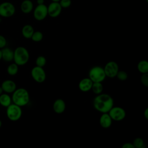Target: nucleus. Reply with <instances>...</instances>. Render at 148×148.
<instances>
[{"instance_id": "1", "label": "nucleus", "mask_w": 148, "mask_h": 148, "mask_svg": "<svg viewBox=\"0 0 148 148\" xmlns=\"http://www.w3.org/2000/svg\"><path fill=\"white\" fill-rule=\"evenodd\" d=\"M92 103L94 109L101 113H108L114 106L113 98L110 95L102 92L96 95Z\"/></svg>"}, {"instance_id": "2", "label": "nucleus", "mask_w": 148, "mask_h": 148, "mask_svg": "<svg viewBox=\"0 0 148 148\" xmlns=\"http://www.w3.org/2000/svg\"><path fill=\"white\" fill-rule=\"evenodd\" d=\"M29 92L24 88H16L12 93V101L13 103L21 107L27 105L29 103Z\"/></svg>"}, {"instance_id": "3", "label": "nucleus", "mask_w": 148, "mask_h": 148, "mask_svg": "<svg viewBox=\"0 0 148 148\" xmlns=\"http://www.w3.org/2000/svg\"><path fill=\"white\" fill-rule=\"evenodd\" d=\"M29 54L28 50L23 46H18L14 50L13 61L18 66L25 65L29 61Z\"/></svg>"}, {"instance_id": "4", "label": "nucleus", "mask_w": 148, "mask_h": 148, "mask_svg": "<svg viewBox=\"0 0 148 148\" xmlns=\"http://www.w3.org/2000/svg\"><path fill=\"white\" fill-rule=\"evenodd\" d=\"M88 77L92 82L102 83L106 76L103 68L100 66H94L90 69L88 72Z\"/></svg>"}, {"instance_id": "5", "label": "nucleus", "mask_w": 148, "mask_h": 148, "mask_svg": "<svg viewBox=\"0 0 148 148\" xmlns=\"http://www.w3.org/2000/svg\"><path fill=\"white\" fill-rule=\"evenodd\" d=\"M21 107L12 103L6 108V116L12 121H18L22 116Z\"/></svg>"}, {"instance_id": "6", "label": "nucleus", "mask_w": 148, "mask_h": 148, "mask_svg": "<svg viewBox=\"0 0 148 148\" xmlns=\"http://www.w3.org/2000/svg\"><path fill=\"white\" fill-rule=\"evenodd\" d=\"M109 116L113 121H121L123 120L126 116L125 109L120 106H113L108 112Z\"/></svg>"}, {"instance_id": "7", "label": "nucleus", "mask_w": 148, "mask_h": 148, "mask_svg": "<svg viewBox=\"0 0 148 148\" xmlns=\"http://www.w3.org/2000/svg\"><path fill=\"white\" fill-rule=\"evenodd\" d=\"M16 12L15 6L10 2H3L0 4V16L8 18L13 16Z\"/></svg>"}, {"instance_id": "8", "label": "nucleus", "mask_w": 148, "mask_h": 148, "mask_svg": "<svg viewBox=\"0 0 148 148\" xmlns=\"http://www.w3.org/2000/svg\"><path fill=\"white\" fill-rule=\"evenodd\" d=\"M31 75L32 79L36 82L39 83L44 82L46 79V73L43 67L36 65L31 69Z\"/></svg>"}, {"instance_id": "9", "label": "nucleus", "mask_w": 148, "mask_h": 148, "mask_svg": "<svg viewBox=\"0 0 148 148\" xmlns=\"http://www.w3.org/2000/svg\"><path fill=\"white\" fill-rule=\"evenodd\" d=\"M103 69L106 77L114 78L116 76V75L119 71V67L116 62L110 61L105 64Z\"/></svg>"}, {"instance_id": "10", "label": "nucleus", "mask_w": 148, "mask_h": 148, "mask_svg": "<svg viewBox=\"0 0 148 148\" xmlns=\"http://www.w3.org/2000/svg\"><path fill=\"white\" fill-rule=\"evenodd\" d=\"M33 15L37 21H42L48 16L47 6L45 4L38 5L34 9Z\"/></svg>"}, {"instance_id": "11", "label": "nucleus", "mask_w": 148, "mask_h": 148, "mask_svg": "<svg viewBox=\"0 0 148 148\" xmlns=\"http://www.w3.org/2000/svg\"><path fill=\"white\" fill-rule=\"evenodd\" d=\"M62 9L59 2H52L47 6L48 15L52 18L57 17L61 14Z\"/></svg>"}, {"instance_id": "12", "label": "nucleus", "mask_w": 148, "mask_h": 148, "mask_svg": "<svg viewBox=\"0 0 148 148\" xmlns=\"http://www.w3.org/2000/svg\"><path fill=\"white\" fill-rule=\"evenodd\" d=\"M1 87L3 92L7 94H12L17 88L16 83L12 80H5L1 84Z\"/></svg>"}, {"instance_id": "13", "label": "nucleus", "mask_w": 148, "mask_h": 148, "mask_svg": "<svg viewBox=\"0 0 148 148\" xmlns=\"http://www.w3.org/2000/svg\"><path fill=\"white\" fill-rule=\"evenodd\" d=\"M66 109L65 102L61 98L56 99L53 104V109L57 114H61L64 113Z\"/></svg>"}, {"instance_id": "14", "label": "nucleus", "mask_w": 148, "mask_h": 148, "mask_svg": "<svg viewBox=\"0 0 148 148\" xmlns=\"http://www.w3.org/2000/svg\"><path fill=\"white\" fill-rule=\"evenodd\" d=\"M92 83L93 82L88 77H84L80 80L78 84L79 89L82 92L89 91L91 89Z\"/></svg>"}, {"instance_id": "15", "label": "nucleus", "mask_w": 148, "mask_h": 148, "mask_svg": "<svg viewBox=\"0 0 148 148\" xmlns=\"http://www.w3.org/2000/svg\"><path fill=\"white\" fill-rule=\"evenodd\" d=\"M112 119L108 113H103L99 117V122L100 125L103 128H109L112 124Z\"/></svg>"}, {"instance_id": "16", "label": "nucleus", "mask_w": 148, "mask_h": 148, "mask_svg": "<svg viewBox=\"0 0 148 148\" xmlns=\"http://www.w3.org/2000/svg\"><path fill=\"white\" fill-rule=\"evenodd\" d=\"M2 59L6 62H11L13 60L14 51L9 47H5L1 50Z\"/></svg>"}, {"instance_id": "17", "label": "nucleus", "mask_w": 148, "mask_h": 148, "mask_svg": "<svg viewBox=\"0 0 148 148\" xmlns=\"http://www.w3.org/2000/svg\"><path fill=\"white\" fill-rule=\"evenodd\" d=\"M21 12L25 14L31 13L34 9V4L31 0H24L20 5Z\"/></svg>"}, {"instance_id": "18", "label": "nucleus", "mask_w": 148, "mask_h": 148, "mask_svg": "<svg viewBox=\"0 0 148 148\" xmlns=\"http://www.w3.org/2000/svg\"><path fill=\"white\" fill-rule=\"evenodd\" d=\"M34 29L30 24H26L23 26L21 29V34L23 37L25 39H31L34 32Z\"/></svg>"}, {"instance_id": "19", "label": "nucleus", "mask_w": 148, "mask_h": 148, "mask_svg": "<svg viewBox=\"0 0 148 148\" xmlns=\"http://www.w3.org/2000/svg\"><path fill=\"white\" fill-rule=\"evenodd\" d=\"M12 98L7 93H2L0 95V105L3 107L7 108L12 103Z\"/></svg>"}, {"instance_id": "20", "label": "nucleus", "mask_w": 148, "mask_h": 148, "mask_svg": "<svg viewBox=\"0 0 148 148\" xmlns=\"http://www.w3.org/2000/svg\"><path fill=\"white\" fill-rule=\"evenodd\" d=\"M137 69L142 74L148 73V62L146 60L140 61L138 63Z\"/></svg>"}, {"instance_id": "21", "label": "nucleus", "mask_w": 148, "mask_h": 148, "mask_svg": "<svg viewBox=\"0 0 148 148\" xmlns=\"http://www.w3.org/2000/svg\"><path fill=\"white\" fill-rule=\"evenodd\" d=\"M103 84L101 82H93L92 85L91 87V90L92 91V92L98 95L99 94H101L103 91Z\"/></svg>"}, {"instance_id": "22", "label": "nucleus", "mask_w": 148, "mask_h": 148, "mask_svg": "<svg viewBox=\"0 0 148 148\" xmlns=\"http://www.w3.org/2000/svg\"><path fill=\"white\" fill-rule=\"evenodd\" d=\"M18 71V65L16 63L10 64L7 68V72L10 76L16 75Z\"/></svg>"}, {"instance_id": "23", "label": "nucleus", "mask_w": 148, "mask_h": 148, "mask_svg": "<svg viewBox=\"0 0 148 148\" xmlns=\"http://www.w3.org/2000/svg\"><path fill=\"white\" fill-rule=\"evenodd\" d=\"M135 148H145V143L143 139L140 137L136 138L134 139L132 142Z\"/></svg>"}, {"instance_id": "24", "label": "nucleus", "mask_w": 148, "mask_h": 148, "mask_svg": "<svg viewBox=\"0 0 148 148\" xmlns=\"http://www.w3.org/2000/svg\"><path fill=\"white\" fill-rule=\"evenodd\" d=\"M43 38V33L41 31H34L31 39L35 42H40Z\"/></svg>"}, {"instance_id": "25", "label": "nucleus", "mask_w": 148, "mask_h": 148, "mask_svg": "<svg viewBox=\"0 0 148 148\" xmlns=\"http://www.w3.org/2000/svg\"><path fill=\"white\" fill-rule=\"evenodd\" d=\"M46 62H47V60L46 57L43 56H38L35 60L36 65L40 67H43L46 65Z\"/></svg>"}, {"instance_id": "26", "label": "nucleus", "mask_w": 148, "mask_h": 148, "mask_svg": "<svg viewBox=\"0 0 148 148\" xmlns=\"http://www.w3.org/2000/svg\"><path fill=\"white\" fill-rule=\"evenodd\" d=\"M117 78L119 80H121V81H125L128 78V74L127 73L124 71H119L117 75H116V76Z\"/></svg>"}, {"instance_id": "27", "label": "nucleus", "mask_w": 148, "mask_h": 148, "mask_svg": "<svg viewBox=\"0 0 148 148\" xmlns=\"http://www.w3.org/2000/svg\"><path fill=\"white\" fill-rule=\"evenodd\" d=\"M141 83L145 87H148V73H142L140 77Z\"/></svg>"}, {"instance_id": "28", "label": "nucleus", "mask_w": 148, "mask_h": 148, "mask_svg": "<svg viewBox=\"0 0 148 148\" xmlns=\"http://www.w3.org/2000/svg\"><path fill=\"white\" fill-rule=\"evenodd\" d=\"M59 3L62 8H68L72 4L71 0H60Z\"/></svg>"}, {"instance_id": "29", "label": "nucleus", "mask_w": 148, "mask_h": 148, "mask_svg": "<svg viewBox=\"0 0 148 148\" xmlns=\"http://www.w3.org/2000/svg\"><path fill=\"white\" fill-rule=\"evenodd\" d=\"M6 44L7 41L6 38L3 36L0 35V49H2L3 47H6Z\"/></svg>"}, {"instance_id": "30", "label": "nucleus", "mask_w": 148, "mask_h": 148, "mask_svg": "<svg viewBox=\"0 0 148 148\" xmlns=\"http://www.w3.org/2000/svg\"><path fill=\"white\" fill-rule=\"evenodd\" d=\"M122 148H135L132 143L131 142H125L121 146Z\"/></svg>"}, {"instance_id": "31", "label": "nucleus", "mask_w": 148, "mask_h": 148, "mask_svg": "<svg viewBox=\"0 0 148 148\" xmlns=\"http://www.w3.org/2000/svg\"><path fill=\"white\" fill-rule=\"evenodd\" d=\"M143 115H144V117H145V119L146 120L148 119V108H146V109L145 110L144 112H143Z\"/></svg>"}, {"instance_id": "32", "label": "nucleus", "mask_w": 148, "mask_h": 148, "mask_svg": "<svg viewBox=\"0 0 148 148\" xmlns=\"http://www.w3.org/2000/svg\"><path fill=\"white\" fill-rule=\"evenodd\" d=\"M36 2L38 5H40V4H44L45 0H36Z\"/></svg>"}, {"instance_id": "33", "label": "nucleus", "mask_w": 148, "mask_h": 148, "mask_svg": "<svg viewBox=\"0 0 148 148\" xmlns=\"http://www.w3.org/2000/svg\"><path fill=\"white\" fill-rule=\"evenodd\" d=\"M3 90H2V87H1V86H0V95L1 94H2V93H3Z\"/></svg>"}, {"instance_id": "34", "label": "nucleus", "mask_w": 148, "mask_h": 148, "mask_svg": "<svg viewBox=\"0 0 148 148\" xmlns=\"http://www.w3.org/2000/svg\"><path fill=\"white\" fill-rule=\"evenodd\" d=\"M2 60V52H1V50L0 49V61Z\"/></svg>"}, {"instance_id": "35", "label": "nucleus", "mask_w": 148, "mask_h": 148, "mask_svg": "<svg viewBox=\"0 0 148 148\" xmlns=\"http://www.w3.org/2000/svg\"><path fill=\"white\" fill-rule=\"evenodd\" d=\"M52 2H59V1L60 0H51Z\"/></svg>"}, {"instance_id": "36", "label": "nucleus", "mask_w": 148, "mask_h": 148, "mask_svg": "<svg viewBox=\"0 0 148 148\" xmlns=\"http://www.w3.org/2000/svg\"><path fill=\"white\" fill-rule=\"evenodd\" d=\"M2 121H1V120H0V128L2 127Z\"/></svg>"}, {"instance_id": "37", "label": "nucleus", "mask_w": 148, "mask_h": 148, "mask_svg": "<svg viewBox=\"0 0 148 148\" xmlns=\"http://www.w3.org/2000/svg\"><path fill=\"white\" fill-rule=\"evenodd\" d=\"M0 4H1V3H0Z\"/></svg>"}]
</instances>
